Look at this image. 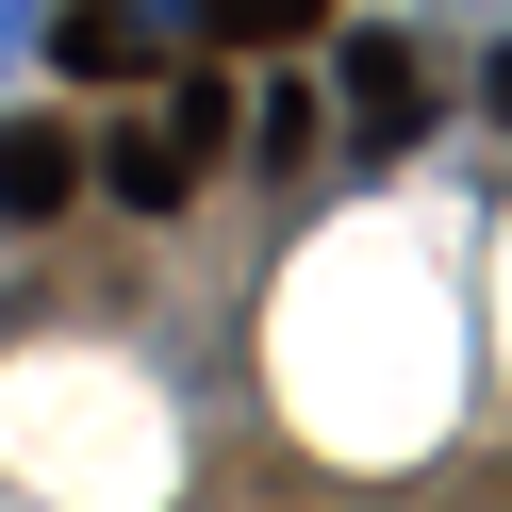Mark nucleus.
I'll return each instance as SVG.
<instances>
[{
  "label": "nucleus",
  "instance_id": "f257e3e1",
  "mask_svg": "<svg viewBox=\"0 0 512 512\" xmlns=\"http://www.w3.org/2000/svg\"><path fill=\"white\" fill-rule=\"evenodd\" d=\"M347 116H364V149H397V133H430V67H413L397 34H364V50H347Z\"/></svg>",
  "mask_w": 512,
  "mask_h": 512
},
{
  "label": "nucleus",
  "instance_id": "f03ea898",
  "mask_svg": "<svg viewBox=\"0 0 512 512\" xmlns=\"http://www.w3.org/2000/svg\"><path fill=\"white\" fill-rule=\"evenodd\" d=\"M67 182H83V149L50 133V116H17V133H0V215H67Z\"/></svg>",
  "mask_w": 512,
  "mask_h": 512
},
{
  "label": "nucleus",
  "instance_id": "7ed1b4c3",
  "mask_svg": "<svg viewBox=\"0 0 512 512\" xmlns=\"http://www.w3.org/2000/svg\"><path fill=\"white\" fill-rule=\"evenodd\" d=\"M314 17H331V0H199L215 50H281V34H314Z\"/></svg>",
  "mask_w": 512,
  "mask_h": 512
},
{
  "label": "nucleus",
  "instance_id": "20e7f679",
  "mask_svg": "<svg viewBox=\"0 0 512 512\" xmlns=\"http://www.w3.org/2000/svg\"><path fill=\"white\" fill-rule=\"evenodd\" d=\"M133 50H149V34H133V17H116V0H83V17H67V67H83V83H116V67H133Z\"/></svg>",
  "mask_w": 512,
  "mask_h": 512
},
{
  "label": "nucleus",
  "instance_id": "39448f33",
  "mask_svg": "<svg viewBox=\"0 0 512 512\" xmlns=\"http://www.w3.org/2000/svg\"><path fill=\"white\" fill-rule=\"evenodd\" d=\"M100 182H116V199H133V215H166V199H182V149H166V133H133V149H116Z\"/></svg>",
  "mask_w": 512,
  "mask_h": 512
},
{
  "label": "nucleus",
  "instance_id": "423d86ee",
  "mask_svg": "<svg viewBox=\"0 0 512 512\" xmlns=\"http://www.w3.org/2000/svg\"><path fill=\"white\" fill-rule=\"evenodd\" d=\"M215 133H232V83H215V67H199V83H182V100H166V149H182V166H199V149H215Z\"/></svg>",
  "mask_w": 512,
  "mask_h": 512
},
{
  "label": "nucleus",
  "instance_id": "0eeeda50",
  "mask_svg": "<svg viewBox=\"0 0 512 512\" xmlns=\"http://www.w3.org/2000/svg\"><path fill=\"white\" fill-rule=\"evenodd\" d=\"M496 116H512V67H496Z\"/></svg>",
  "mask_w": 512,
  "mask_h": 512
}]
</instances>
